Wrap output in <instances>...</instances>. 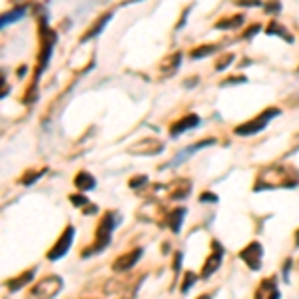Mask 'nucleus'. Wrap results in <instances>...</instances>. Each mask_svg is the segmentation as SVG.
Masks as SVG:
<instances>
[{"label":"nucleus","instance_id":"13","mask_svg":"<svg viewBox=\"0 0 299 299\" xmlns=\"http://www.w3.org/2000/svg\"><path fill=\"white\" fill-rule=\"evenodd\" d=\"M112 16H114V12H112V10H110V12H106V14H102V16H100V18L96 20V24H94V26H92L90 30H86V32L82 34V42H86V40H92L94 36H98L100 32H102V28H104V26L108 24V20H110Z\"/></svg>","mask_w":299,"mask_h":299},{"label":"nucleus","instance_id":"3","mask_svg":"<svg viewBox=\"0 0 299 299\" xmlns=\"http://www.w3.org/2000/svg\"><path fill=\"white\" fill-rule=\"evenodd\" d=\"M281 114V110H277V108H267L265 112H262L260 116H256L254 120H249V122H245V124H239L235 130H233V134H237V136H254V134H258V132H262L275 116H279Z\"/></svg>","mask_w":299,"mask_h":299},{"label":"nucleus","instance_id":"30","mask_svg":"<svg viewBox=\"0 0 299 299\" xmlns=\"http://www.w3.org/2000/svg\"><path fill=\"white\" fill-rule=\"evenodd\" d=\"M199 202H210V204H216V202H218V195H216V193L206 191V193L199 195Z\"/></svg>","mask_w":299,"mask_h":299},{"label":"nucleus","instance_id":"14","mask_svg":"<svg viewBox=\"0 0 299 299\" xmlns=\"http://www.w3.org/2000/svg\"><path fill=\"white\" fill-rule=\"evenodd\" d=\"M184 218H186V208H176L172 214H166V225H168L174 233H178L180 227H182Z\"/></svg>","mask_w":299,"mask_h":299},{"label":"nucleus","instance_id":"29","mask_svg":"<svg viewBox=\"0 0 299 299\" xmlns=\"http://www.w3.org/2000/svg\"><path fill=\"white\" fill-rule=\"evenodd\" d=\"M237 6H260L262 0H233Z\"/></svg>","mask_w":299,"mask_h":299},{"label":"nucleus","instance_id":"31","mask_svg":"<svg viewBox=\"0 0 299 299\" xmlns=\"http://www.w3.org/2000/svg\"><path fill=\"white\" fill-rule=\"evenodd\" d=\"M260 30H262V26H258V24H256V26H252V28H249V30H245L243 38H252V36H254V34H258Z\"/></svg>","mask_w":299,"mask_h":299},{"label":"nucleus","instance_id":"1","mask_svg":"<svg viewBox=\"0 0 299 299\" xmlns=\"http://www.w3.org/2000/svg\"><path fill=\"white\" fill-rule=\"evenodd\" d=\"M299 186V172L291 166L285 164H275V166H267L260 172L254 189L262 191V189H275V187H295Z\"/></svg>","mask_w":299,"mask_h":299},{"label":"nucleus","instance_id":"34","mask_svg":"<svg viewBox=\"0 0 299 299\" xmlns=\"http://www.w3.org/2000/svg\"><path fill=\"white\" fill-rule=\"evenodd\" d=\"M180 262H182V254L178 252V254H176V258H174V269H176V271L180 269Z\"/></svg>","mask_w":299,"mask_h":299},{"label":"nucleus","instance_id":"36","mask_svg":"<svg viewBox=\"0 0 299 299\" xmlns=\"http://www.w3.org/2000/svg\"><path fill=\"white\" fill-rule=\"evenodd\" d=\"M295 247H299V229H297V235H295Z\"/></svg>","mask_w":299,"mask_h":299},{"label":"nucleus","instance_id":"12","mask_svg":"<svg viewBox=\"0 0 299 299\" xmlns=\"http://www.w3.org/2000/svg\"><path fill=\"white\" fill-rule=\"evenodd\" d=\"M191 189V182L189 180H176L170 187H166L168 191V199H184Z\"/></svg>","mask_w":299,"mask_h":299},{"label":"nucleus","instance_id":"33","mask_svg":"<svg viewBox=\"0 0 299 299\" xmlns=\"http://www.w3.org/2000/svg\"><path fill=\"white\" fill-rule=\"evenodd\" d=\"M96 212H98V208H96V206H92V204H88V206H86V210H84V214H86V216H92V214H96Z\"/></svg>","mask_w":299,"mask_h":299},{"label":"nucleus","instance_id":"2","mask_svg":"<svg viewBox=\"0 0 299 299\" xmlns=\"http://www.w3.org/2000/svg\"><path fill=\"white\" fill-rule=\"evenodd\" d=\"M120 222H122V218H120L116 212H106L104 218L100 220V224H98V229H96V237H94L92 247L84 249L82 258L94 256V254H98V252H102V249H106L108 243H110V239H112V233H114V229H116V225H118Z\"/></svg>","mask_w":299,"mask_h":299},{"label":"nucleus","instance_id":"22","mask_svg":"<svg viewBox=\"0 0 299 299\" xmlns=\"http://www.w3.org/2000/svg\"><path fill=\"white\" fill-rule=\"evenodd\" d=\"M24 14H26V8H24V6H18V8L10 10L8 14H4V16H2V26H6V24H12V22L20 20Z\"/></svg>","mask_w":299,"mask_h":299},{"label":"nucleus","instance_id":"27","mask_svg":"<svg viewBox=\"0 0 299 299\" xmlns=\"http://www.w3.org/2000/svg\"><path fill=\"white\" fill-rule=\"evenodd\" d=\"M263 6H265V12H279L281 10V2H279V0H267Z\"/></svg>","mask_w":299,"mask_h":299},{"label":"nucleus","instance_id":"24","mask_svg":"<svg viewBox=\"0 0 299 299\" xmlns=\"http://www.w3.org/2000/svg\"><path fill=\"white\" fill-rule=\"evenodd\" d=\"M197 279H199V277H197L193 271H186V273H184V281H182V285H180L182 293H187V291H189V287H191Z\"/></svg>","mask_w":299,"mask_h":299},{"label":"nucleus","instance_id":"19","mask_svg":"<svg viewBox=\"0 0 299 299\" xmlns=\"http://www.w3.org/2000/svg\"><path fill=\"white\" fill-rule=\"evenodd\" d=\"M241 24H243V16L237 14V16H231V18H225V20L216 22V28L225 30V28H237V26H241Z\"/></svg>","mask_w":299,"mask_h":299},{"label":"nucleus","instance_id":"11","mask_svg":"<svg viewBox=\"0 0 299 299\" xmlns=\"http://www.w3.org/2000/svg\"><path fill=\"white\" fill-rule=\"evenodd\" d=\"M197 124H199V116L189 114V116L180 118L178 122H174V124L170 126V134H172V138H178L180 134H184V132H187V130H193Z\"/></svg>","mask_w":299,"mask_h":299},{"label":"nucleus","instance_id":"8","mask_svg":"<svg viewBox=\"0 0 299 299\" xmlns=\"http://www.w3.org/2000/svg\"><path fill=\"white\" fill-rule=\"evenodd\" d=\"M164 150V144L160 140H154V138H146L138 144L132 146L130 152L132 154H140V156H156Z\"/></svg>","mask_w":299,"mask_h":299},{"label":"nucleus","instance_id":"5","mask_svg":"<svg viewBox=\"0 0 299 299\" xmlns=\"http://www.w3.org/2000/svg\"><path fill=\"white\" fill-rule=\"evenodd\" d=\"M74 235H76V227H74V225H68V227L64 229V233L60 235V239L54 243V247L46 254V258H48L50 262L62 260V258L68 254V249H70V245H72V241H74Z\"/></svg>","mask_w":299,"mask_h":299},{"label":"nucleus","instance_id":"9","mask_svg":"<svg viewBox=\"0 0 299 299\" xmlns=\"http://www.w3.org/2000/svg\"><path fill=\"white\" fill-rule=\"evenodd\" d=\"M142 254H144V249L142 247H136V249H130L128 254H124V256H120V258H116V262H114V265H112V269L114 271H128V269H132L136 263H138V260L142 258Z\"/></svg>","mask_w":299,"mask_h":299},{"label":"nucleus","instance_id":"15","mask_svg":"<svg viewBox=\"0 0 299 299\" xmlns=\"http://www.w3.org/2000/svg\"><path fill=\"white\" fill-rule=\"evenodd\" d=\"M34 273H36V269L32 267V269H28V271L20 273V275H18V277H14V279H8V281H6V287H8L10 291H20L26 283H30V281H32Z\"/></svg>","mask_w":299,"mask_h":299},{"label":"nucleus","instance_id":"16","mask_svg":"<svg viewBox=\"0 0 299 299\" xmlns=\"http://www.w3.org/2000/svg\"><path fill=\"white\" fill-rule=\"evenodd\" d=\"M74 186H76L78 189H82V191H88V189H94V187H96V180H94V176L88 174V172H78L76 178H74Z\"/></svg>","mask_w":299,"mask_h":299},{"label":"nucleus","instance_id":"28","mask_svg":"<svg viewBox=\"0 0 299 299\" xmlns=\"http://www.w3.org/2000/svg\"><path fill=\"white\" fill-rule=\"evenodd\" d=\"M231 62H233V54H225L224 58H220V60L216 62V68H218V70H224V68H225L227 64H231Z\"/></svg>","mask_w":299,"mask_h":299},{"label":"nucleus","instance_id":"4","mask_svg":"<svg viewBox=\"0 0 299 299\" xmlns=\"http://www.w3.org/2000/svg\"><path fill=\"white\" fill-rule=\"evenodd\" d=\"M62 289V279L58 275H48L42 277L34 287H32V295L36 299H54Z\"/></svg>","mask_w":299,"mask_h":299},{"label":"nucleus","instance_id":"26","mask_svg":"<svg viewBox=\"0 0 299 299\" xmlns=\"http://www.w3.org/2000/svg\"><path fill=\"white\" fill-rule=\"evenodd\" d=\"M148 184V176H134L132 180H130V187L132 189H138V187H142V186H146Z\"/></svg>","mask_w":299,"mask_h":299},{"label":"nucleus","instance_id":"20","mask_svg":"<svg viewBox=\"0 0 299 299\" xmlns=\"http://www.w3.org/2000/svg\"><path fill=\"white\" fill-rule=\"evenodd\" d=\"M46 174V168H42V170H28L22 178H20V184H24V186H30V184H34V182H38L42 176Z\"/></svg>","mask_w":299,"mask_h":299},{"label":"nucleus","instance_id":"17","mask_svg":"<svg viewBox=\"0 0 299 299\" xmlns=\"http://www.w3.org/2000/svg\"><path fill=\"white\" fill-rule=\"evenodd\" d=\"M216 140H204V142H197V144H193V146H189V148H186V152H182V154H178L176 158H174V162H172V166H176V164H180L182 160H187L191 154H195L197 150H202V148H206V146H212Z\"/></svg>","mask_w":299,"mask_h":299},{"label":"nucleus","instance_id":"7","mask_svg":"<svg viewBox=\"0 0 299 299\" xmlns=\"http://www.w3.org/2000/svg\"><path fill=\"white\" fill-rule=\"evenodd\" d=\"M212 249H214V252H212L210 258L206 260L204 269H202V273H199V279H208V277H210L212 273H216V271L220 269V265H222L224 247L220 245V241H214V243H212Z\"/></svg>","mask_w":299,"mask_h":299},{"label":"nucleus","instance_id":"6","mask_svg":"<svg viewBox=\"0 0 299 299\" xmlns=\"http://www.w3.org/2000/svg\"><path fill=\"white\" fill-rule=\"evenodd\" d=\"M239 258L245 262V265L252 271H260L262 267V258H263V245L260 241H252L247 247L239 252Z\"/></svg>","mask_w":299,"mask_h":299},{"label":"nucleus","instance_id":"21","mask_svg":"<svg viewBox=\"0 0 299 299\" xmlns=\"http://www.w3.org/2000/svg\"><path fill=\"white\" fill-rule=\"evenodd\" d=\"M218 46L216 44H206V46H199L191 50V58H206L208 54H216Z\"/></svg>","mask_w":299,"mask_h":299},{"label":"nucleus","instance_id":"32","mask_svg":"<svg viewBox=\"0 0 299 299\" xmlns=\"http://www.w3.org/2000/svg\"><path fill=\"white\" fill-rule=\"evenodd\" d=\"M237 82H245V76H239V78H227V80L224 82V86H227V84H237Z\"/></svg>","mask_w":299,"mask_h":299},{"label":"nucleus","instance_id":"18","mask_svg":"<svg viewBox=\"0 0 299 299\" xmlns=\"http://www.w3.org/2000/svg\"><path fill=\"white\" fill-rule=\"evenodd\" d=\"M180 60H182L180 52H176V54H170L168 58H164V62L160 64V70H162V74H164V76H172V74L178 70V66H180Z\"/></svg>","mask_w":299,"mask_h":299},{"label":"nucleus","instance_id":"23","mask_svg":"<svg viewBox=\"0 0 299 299\" xmlns=\"http://www.w3.org/2000/svg\"><path fill=\"white\" fill-rule=\"evenodd\" d=\"M265 34H281V36H283L287 42H291V40H293V38H291V34H289V32H287V30H285V28H283L279 22H271V24L267 26Z\"/></svg>","mask_w":299,"mask_h":299},{"label":"nucleus","instance_id":"25","mask_svg":"<svg viewBox=\"0 0 299 299\" xmlns=\"http://www.w3.org/2000/svg\"><path fill=\"white\" fill-rule=\"evenodd\" d=\"M70 202H72V206L82 208V206H88V204H90V199H88L86 195H82V193H72V195H70Z\"/></svg>","mask_w":299,"mask_h":299},{"label":"nucleus","instance_id":"10","mask_svg":"<svg viewBox=\"0 0 299 299\" xmlns=\"http://www.w3.org/2000/svg\"><path fill=\"white\" fill-rule=\"evenodd\" d=\"M281 293L277 289V281L275 277H267L260 283V287L256 289V299H279Z\"/></svg>","mask_w":299,"mask_h":299},{"label":"nucleus","instance_id":"35","mask_svg":"<svg viewBox=\"0 0 299 299\" xmlns=\"http://www.w3.org/2000/svg\"><path fill=\"white\" fill-rule=\"evenodd\" d=\"M197 299H214V295L212 293H204V295H199Z\"/></svg>","mask_w":299,"mask_h":299}]
</instances>
